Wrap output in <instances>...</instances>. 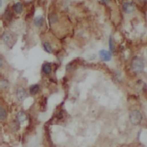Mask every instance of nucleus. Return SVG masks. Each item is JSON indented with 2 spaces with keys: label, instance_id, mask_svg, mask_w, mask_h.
<instances>
[{
  "label": "nucleus",
  "instance_id": "ddd939ff",
  "mask_svg": "<svg viewBox=\"0 0 147 147\" xmlns=\"http://www.w3.org/2000/svg\"><path fill=\"white\" fill-rule=\"evenodd\" d=\"M7 111L3 107H0V121H4L7 118Z\"/></svg>",
  "mask_w": 147,
  "mask_h": 147
},
{
  "label": "nucleus",
  "instance_id": "f257e3e1",
  "mask_svg": "<svg viewBox=\"0 0 147 147\" xmlns=\"http://www.w3.org/2000/svg\"><path fill=\"white\" fill-rule=\"evenodd\" d=\"M145 68L144 61L141 58L135 57L132 61V69L135 73H140Z\"/></svg>",
  "mask_w": 147,
  "mask_h": 147
},
{
  "label": "nucleus",
  "instance_id": "1a4fd4ad",
  "mask_svg": "<svg viewBox=\"0 0 147 147\" xmlns=\"http://www.w3.org/2000/svg\"><path fill=\"white\" fill-rule=\"evenodd\" d=\"M33 23L36 27H41L44 25L45 23V19L43 18V17H37L35 19H33Z\"/></svg>",
  "mask_w": 147,
  "mask_h": 147
},
{
  "label": "nucleus",
  "instance_id": "f8f14e48",
  "mask_svg": "<svg viewBox=\"0 0 147 147\" xmlns=\"http://www.w3.org/2000/svg\"><path fill=\"white\" fill-rule=\"evenodd\" d=\"M4 18L6 20L10 22L12 19H13V13L10 11L9 9H6V11H5V13H4Z\"/></svg>",
  "mask_w": 147,
  "mask_h": 147
},
{
  "label": "nucleus",
  "instance_id": "dca6fc26",
  "mask_svg": "<svg viewBox=\"0 0 147 147\" xmlns=\"http://www.w3.org/2000/svg\"><path fill=\"white\" fill-rule=\"evenodd\" d=\"M101 2H102L103 3H104L105 5H108V4H109V3H110L111 0H101Z\"/></svg>",
  "mask_w": 147,
  "mask_h": 147
},
{
  "label": "nucleus",
  "instance_id": "2eb2a0df",
  "mask_svg": "<svg viewBox=\"0 0 147 147\" xmlns=\"http://www.w3.org/2000/svg\"><path fill=\"white\" fill-rule=\"evenodd\" d=\"M109 47H110V50H111V52H114V50H115V47H114V42H113L111 37L109 38Z\"/></svg>",
  "mask_w": 147,
  "mask_h": 147
},
{
  "label": "nucleus",
  "instance_id": "6e6552de",
  "mask_svg": "<svg viewBox=\"0 0 147 147\" xmlns=\"http://www.w3.org/2000/svg\"><path fill=\"white\" fill-rule=\"evenodd\" d=\"M23 6L22 3L18 2V3H16L13 5V10L16 13H21L23 12Z\"/></svg>",
  "mask_w": 147,
  "mask_h": 147
},
{
  "label": "nucleus",
  "instance_id": "423d86ee",
  "mask_svg": "<svg viewBox=\"0 0 147 147\" xmlns=\"http://www.w3.org/2000/svg\"><path fill=\"white\" fill-rule=\"evenodd\" d=\"M2 39H3V41L6 43V45H9V44H10L13 41V37L12 34L9 32H5L2 35Z\"/></svg>",
  "mask_w": 147,
  "mask_h": 147
},
{
  "label": "nucleus",
  "instance_id": "9b49d317",
  "mask_svg": "<svg viewBox=\"0 0 147 147\" xmlns=\"http://www.w3.org/2000/svg\"><path fill=\"white\" fill-rule=\"evenodd\" d=\"M40 90V86L38 84H33L30 87V94L31 95H36Z\"/></svg>",
  "mask_w": 147,
  "mask_h": 147
},
{
  "label": "nucleus",
  "instance_id": "39448f33",
  "mask_svg": "<svg viewBox=\"0 0 147 147\" xmlns=\"http://www.w3.org/2000/svg\"><path fill=\"white\" fill-rule=\"evenodd\" d=\"M100 58L102 59L103 61H111V58H112V54L111 52L108 51L107 50H100L99 52Z\"/></svg>",
  "mask_w": 147,
  "mask_h": 147
},
{
  "label": "nucleus",
  "instance_id": "f3484780",
  "mask_svg": "<svg viewBox=\"0 0 147 147\" xmlns=\"http://www.w3.org/2000/svg\"><path fill=\"white\" fill-rule=\"evenodd\" d=\"M3 59H2V58H0V68H1V67L3 66Z\"/></svg>",
  "mask_w": 147,
  "mask_h": 147
},
{
  "label": "nucleus",
  "instance_id": "9d476101",
  "mask_svg": "<svg viewBox=\"0 0 147 147\" xmlns=\"http://www.w3.org/2000/svg\"><path fill=\"white\" fill-rule=\"evenodd\" d=\"M42 71L46 75H49L51 72V65L50 63H45L42 67Z\"/></svg>",
  "mask_w": 147,
  "mask_h": 147
},
{
  "label": "nucleus",
  "instance_id": "a211bd4d",
  "mask_svg": "<svg viewBox=\"0 0 147 147\" xmlns=\"http://www.w3.org/2000/svg\"><path fill=\"white\" fill-rule=\"evenodd\" d=\"M1 6H2V1L0 0V8H1Z\"/></svg>",
  "mask_w": 147,
  "mask_h": 147
},
{
  "label": "nucleus",
  "instance_id": "20e7f679",
  "mask_svg": "<svg viewBox=\"0 0 147 147\" xmlns=\"http://www.w3.org/2000/svg\"><path fill=\"white\" fill-rule=\"evenodd\" d=\"M16 96H17V100H19V101L24 100L27 97L26 90L24 88H23V87H19L17 90V92H16Z\"/></svg>",
  "mask_w": 147,
  "mask_h": 147
},
{
  "label": "nucleus",
  "instance_id": "7ed1b4c3",
  "mask_svg": "<svg viewBox=\"0 0 147 147\" xmlns=\"http://www.w3.org/2000/svg\"><path fill=\"white\" fill-rule=\"evenodd\" d=\"M123 10L125 12V13L130 14L132 13H133L135 11V9H136V6H135V4L133 3H131V2H126L123 4Z\"/></svg>",
  "mask_w": 147,
  "mask_h": 147
},
{
  "label": "nucleus",
  "instance_id": "f03ea898",
  "mask_svg": "<svg viewBox=\"0 0 147 147\" xmlns=\"http://www.w3.org/2000/svg\"><path fill=\"white\" fill-rule=\"evenodd\" d=\"M129 120H130V122L132 125H139L141 123L142 120V114L137 110H134V111H131L130 114H129Z\"/></svg>",
  "mask_w": 147,
  "mask_h": 147
},
{
  "label": "nucleus",
  "instance_id": "4468645a",
  "mask_svg": "<svg viewBox=\"0 0 147 147\" xmlns=\"http://www.w3.org/2000/svg\"><path fill=\"white\" fill-rule=\"evenodd\" d=\"M43 47H44V49H45L46 52H47V53H52L53 52L52 47H51V45L49 43H47V42H45V43L43 44Z\"/></svg>",
  "mask_w": 147,
  "mask_h": 147
},
{
  "label": "nucleus",
  "instance_id": "0eeeda50",
  "mask_svg": "<svg viewBox=\"0 0 147 147\" xmlns=\"http://www.w3.org/2000/svg\"><path fill=\"white\" fill-rule=\"evenodd\" d=\"M27 118V114L23 111H19V112H18V114H17V119L19 124H21L23 122H25Z\"/></svg>",
  "mask_w": 147,
  "mask_h": 147
}]
</instances>
